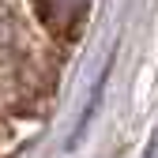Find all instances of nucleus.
<instances>
[{
    "label": "nucleus",
    "instance_id": "obj_1",
    "mask_svg": "<svg viewBox=\"0 0 158 158\" xmlns=\"http://www.w3.org/2000/svg\"><path fill=\"white\" fill-rule=\"evenodd\" d=\"M90 0H34L38 19L45 23V30L53 38H75L79 23L87 19Z\"/></svg>",
    "mask_w": 158,
    "mask_h": 158
},
{
    "label": "nucleus",
    "instance_id": "obj_2",
    "mask_svg": "<svg viewBox=\"0 0 158 158\" xmlns=\"http://www.w3.org/2000/svg\"><path fill=\"white\" fill-rule=\"evenodd\" d=\"M8 45V27H4V19H0V49Z\"/></svg>",
    "mask_w": 158,
    "mask_h": 158
}]
</instances>
